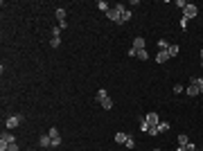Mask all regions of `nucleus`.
<instances>
[{
    "mask_svg": "<svg viewBox=\"0 0 203 151\" xmlns=\"http://www.w3.org/2000/svg\"><path fill=\"white\" fill-rule=\"evenodd\" d=\"M126 11V7L122 2H118V5H113L111 9L106 11V16H108V20H113V23H118V25H122V14Z\"/></svg>",
    "mask_w": 203,
    "mask_h": 151,
    "instance_id": "f257e3e1",
    "label": "nucleus"
},
{
    "mask_svg": "<svg viewBox=\"0 0 203 151\" xmlns=\"http://www.w3.org/2000/svg\"><path fill=\"white\" fill-rule=\"evenodd\" d=\"M23 120H25L23 115H9V117H7V122H5V126H7L9 131H14V129H16V126L20 124Z\"/></svg>",
    "mask_w": 203,
    "mask_h": 151,
    "instance_id": "f03ea898",
    "label": "nucleus"
},
{
    "mask_svg": "<svg viewBox=\"0 0 203 151\" xmlns=\"http://www.w3.org/2000/svg\"><path fill=\"white\" fill-rule=\"evenodd\" d=\"M196 14H199V9H196V5H192V2H187L185 5V9H183V16L185 18H196Z\"/></svg>",
    "mask_w": 203,
    "mask_h": 151,
    "instance_id": "7ed1b4c3",
    "label": "nucleus"
},
{
    "mask_svg": "<svg viewBox=\"0 0 203 151\" xmlns=\"http://www.w3.org/2000/svg\"><path fill=\"white\" fill-rule=\"evenodd\" d=\"M144 122H147L149 129H151V126H158L160 124V117H158V113H147V115H144Z\"/></svg>",
    "mask_w": 203,
    "mask_h": 151,
    "instance_id": "20e7f679",
    "label": "nucleus"
},
{
    "mask_svg": "<svg viewBox=\"0 0 203 151\" xmlns=\"http://www.w3.org/2000/svg\"><path fill=\"white\" fill-rule=\"evenodd\" d=\"M144 45H147V41H144L142 36H136V38H133V43H131V48H136V50H144Z\"/></svg>",
    "mask_w": 203,
    "mask_h": 151,
    "instance_id": "39448f33",
    "label": "nucleus"
},
{
    "mask_svg": "<svg viewBox=\"0 0 203 151\" xmlns=\"http://www.w3.org/2000/svg\"><path fill=\"white\" fill-rule=\"evenodd\" d=\"M185 95H187V97H196V95H201V90L196 88L194 84H190L187 88H185Z\"/></svg>",
    "mask_w": 203,
    "mask_h": 151,
    "instance_id": "423d86ee",
    "label": "nucleus"
},
{
    "mask_svg": "<svg viewBox=\"0 0 203 151\" xmlns=\"http://www.w3.org/2000/svg\"><path fill=\"white\" fill-rule=\"evenodd\" d=\"M165 61H169V52H158V54H156V63H165Z\"/></svg>",
    "mask_w": 203,
    "mask_h": 151,
    "instance_id": "0eeeda50",
    "label": "nucleus"
},
{
    "mask_svg": "<svg viewBox=\"0 0 203 151\" xmlns=\"http://www.w3.org/2000/svg\"><path fill=\"white\" fill-rule=\"evenodd\" d=\"M0 142L14 144V142H16V138H14V133H2V135H0Z\"/></svg>",
    "mask_w": 203,
    "mask_h": 151,
    "instance_id": "6e6552de",
    "label": "nucleus"
},
{
    "mask_svg": "<svg viewBox=\"0 0 203 151\" xmlns=\"http://www.w3.org/2000/svg\"><path fill=\"white\" fill-rule=\"evenodd\" d=\"M38 144H41V147H52V138L45 133V135H41V138H38Z\"/></svg>",
    "mask_w": 203,
    "mask_h": 151,
    "instance_id": "1a4fd4ad",
    "label": "nucleus"
},
{
    "mask_svg": "<svg viewBox=\"0 0 203 151\" xmlns=\"http://www.w3.org/2000/svg\"><path fill=\"white\" fill-rule=\"evenodd\" d=\"M190 84H194L196 88L203 92V77H192V79H190Z\"/></svg>",
    "mask_w": 203,
    "mask_h": 151,
    "instance_id": "9d476101",
    "label": "nucleus"
},
{
    "mask_svg": "<svg viewBox=\"0 0 203 151\" xmlns=\"http://www.w3.org/2000/svg\"><path fill=\"white\" fill-rule=\"evenodd\" d=\"M126 140H129L126 133H115V142H118V144H126Z\"/></svg>",
    "mask_w": 203,
    "mask_h": 151,
    "instance_id": "9b49d317",
    "label": "nucleus"
},
{
    "mask_svg": "<svg viewBox=\"0 0 203 151\" xmlns=\"http://www.w3.org/2000/svg\"><path fill=\"white\" fill-rule=\"evenodd\" d=\"M167 52H169V59H174V56H178V52H181V50H178V45H176V43H172Z\"/></svg>",
    "mask_w": 203,
    "mask_h": 151,
    "instance_id": "f8f14e48",
    "label": "nucleus"
},
{
    "mask_svg": "<svg viewBox=\"0 0 203 151\" xmlns=\"http://www.w3.org/2000/svg\"><path fill=\"white\" fill-rule=\"evenodd\" d=\"M106 97H108V92H106V90H104V88H100V90H97V97H95V99H97V102H100V104H102L104 99H106Z\"/></svg>",
    "mask_w": 203,
    "mask_h": 151,
    "instance_id": "ddd939ff",
    "label": "nucleus"
},
{
    "mask_svg": "<svg viewBox=\"0 0 203 151\" xmlns=\"http://www.w3.org/2000/svg\"><path fill=\"white\" fill-rule=\"evenodd\" d=\"M169 45H172V43H167L165 38H160V41H158V52H165V50H169Z\"/></svg>",
    "mask_w": 203,
    "mask_h": 151,
    "instance_id": "4468645a",
    "label": "nucleus"
},
{
    "mask_svg": "<svg viewBox=\"0 0 203 151\" xmlns=\"http://www.w3.org/2000/svg\"><path fill=\"white\" fill-rule=\"evenodd\" d=\"M187 142H190V138L185 135V133H181V135H178V147H187Z\"/></svg>",
    "mask_w": 203,
    "mask_h": 151,
    "instance_id": "2eb2a0df",
    "label": "nucleus"
},
{
    "mask_svg": "<svg viewBox=\"0 0 203 151\" xmlns=\"http://www.w3.org/2000/svg\"><path fill=\"white\" fill-rule=\"evenodd\" d=\"M97 9H100V11H104V14H106V11L111 9V7H108V2H106V0H100V2H97Z\"/></svg>",
    "mask_w": 203,
    "mask_h": 151,
    "instance_id": "dca6fc26",
    "label": "nucleus"
},
{
    "mask_svg": "<svg viewBox=\"0 0 203 151\" xmlns=\"http://www.w3.org/2000/svg\"><path fill=\"white\" fill-rule=\"evenodd\" d=\"M102 108H106V111H111V108H113V99H111V97H106V99L102 102Z\"/></svg>",
    "mask_w": 203,
    "mask_h": 151,
    "instance_id": "f3484780",
    "label": "nucleus"
},
{
    "mask_svg": "<svg viewBox=\"0 0 203 151\" xmlns=\"http://www.w3.org/2000/svg\"><path fill=\"white\" fill-rule=\"evenodd\" d=\"M56 18H59V23H61V20H66V9H63V7L56 9Z\"/></svg>",
    "mask_w": 203,
    "mask_h": 151,
    "instance_id": "a211bd4d",
    "label": "nucleus"
},
{
    "mask_svg": "<svg viewBox=\"0 0 203 151\" xmlns=\"http://www.w3.org/2000/svg\"><path fill=\"white\" fill-rule=\"evenodd\" d=\"M138 59L147 61V59H149V52H147V50H138Z\"/></svg>",
    "mask_w": 203,
    "mask_h": 151,
    "instance_id": "6ab92c4d",
    "label": "nucleus"
},
{
    "mask_svg": "<svg viewBox=\"0 0 203 151\" xmlns=\"http://www.w3.org/2000/svg\"><path fill=\"white\" fill-rule=\"evenodd\" d=\"M162 131H169V122H160L158 124V133H162Z\"/></svg>",
    "mask_w": 203,
    "mask_h": 151,
    "instance_id": "aec40b11",
    "label": "nucleus"
},
{
    "mask_svg": "<svg viewBox=\"0 0 203 151\" xmlns=\"http://www.w3.org/2000/svg\"><path fill=\"white\" fill-rule=\"evenodd\" d=\"M48 135L52 138V140H54V138H61V135H59V129H54V126H52V129L48 131Z\"/></svg>",
    "mask_w": 203,
    "mask_h": 151,
    "instance_id": "412c9836",
    "label": "nucleus"
},
{
    "mask_svg": "<svg viewBox=\"0 0 203 151\" xmlns=\"http://www.w3.org/2000/svg\"><path fill=\"white\" fill-rule=\"evenodd\" d=\"M59 45H61V38H52V41H50V48H54V50H56Z\"/></svg>",
    "mask_w": 203,
    "mask_h": 151,
    "instance_id": "4be33fe9",
    "label": "nucleus"
},
{
    "mask_svg": "<svg viewBox=\"0 0 203 151\" xmlns=\"http://www.w3.org/2000/svg\"><path fill=\"white\" fill-rule=\"evenodd\" d=\"M172 90H174V95H181V92H183V86H181V84H174Z\"/></svg>",
    "mask_w": 203,
    "mask_h": 151,
    "instance_id": "5701e85b",
    "label": "nucleus"
},
{
    "mask_svg": "<svg viewBox=\"0 0 203 151\" xmlns=\"http://www.w3.org/2000/svg\"><path fill=\"white\" fill-rule=\"evenodd\" d=\"M126 20H131V11H129V9L122 14V23H126Z\"/></svg>",
    "mask_w": 203,
    "mask_h": 151,
    "instance_id": "b1692460",
    "label": "nucleus"
},
{
    "mask_svg": "<svg viewBox=\"0 0 203 151\" xmlns=\"http://www.w3.org/2000/svg\"><path fill=\"white\" fill-rule=\"evenodd\" d=\"M147 133H149V135H151V138H154V135H160V133H158V126H151V129H149Z\"/></svg>",
    "mask_w": 203,
    "mask_h": 151,
    "instance_id": "393cba45",
    "label": "nucleus"
},
{
    "mask_svg": "<svg viewBox=\"0 0 203 151\" xmlns=\"http://www.w3.org/2000/svg\"><path fill=\"white\" fill-rule=\"evenodd\" d=\"M187 18H185V16H183V18H181V23H178V25H181V30H187Z\"/></svg>",
    "mask_w": 203,
    "mask_h": 151,
    "instance_id": "a878e982",
    "label": "nucleus"
},
{
    "mask_svg": "<svg viewBox=\"0 0 203 151\" xmlns=\"http://www.w3.org/2000/svg\"><path fill=\"white\" fill-rule=\"evenodd\" d=\"M126 149H136V140H133V138L126 140Z\"/></svg>",
    "mask_w": 203,
    "mask_h": 151,
    "instance_id": "bb28decb",
    "label": "nucleus"
},
{
    "mask_svg": "<svg viewBox=\"0 0 203 151\" xmlns=\"http://www.w3.org/2000/svg\"><path fill=\"white\" fill-rule=\"evenodd\" d=\"M140 131H144V133H147V131H149V124H147V122H144V120L140 122Z\"/></svg>",
    "mask_w": 203,
    "mask_h": 151,
    "instance_id": "cd10ccee",
    "label": "nucleus"
},
{
    "mask_svg": "<svg viewBox=\"0 0 203 151\" xmlns=\"http://www.w3.org/2000/svg\"><path fill=\"white\" fill-rule=\"evenodd\" d=\"M185 149H187V151H196V144L194 142H187V147H185Z\"/></svg>",
    "mask_w": 203,
    "mask_h": 151,
    "instance_id": "c85d7f7f",
    "label": "nucleus"
},
{
    "mask_svg": "<svg viewBox=\"0 0 203 151\" xmlns=\"http://www.w3.org/2000/svg\"><path fill=\"white\" fill-rule=\"evenodd\" d=\"M7 151H18V144H16V142H14V144H9V149H7Z\"/></svg>",
    "mask_w": 203,
    "mask_h": 151,
    "instance_id": "c756f323",
    "label": "nucleus"
},
{
    "mask_svg": "<svg viewBox=\"0 0 203 151\" xmlns=\"http://www.w3.org/2000/svg\"><path fill=\"white\" fill-rule=\"evenodd\" d=\"M176 151H187V149H185V147H176Z\"/></svg>",
    "mask_w": 203,
    "mask_h": 151,
    "instance_id": "7c9ffc66",
    "label": "nucleus"
},
{
    "mask_svg": "<svg viewBox=\"0 0 203 151\" xmlns=\"http://www.w3.org/2000/svg\"><path fill=\"white\" fill-rule=\"evenodd\" d=\"M201 59H203V50H201Z\"/></svg>",
    "mask_w": 203,
    "mask_h": 151,
    "instance_id": "2f4dec72",
    "label": "nucleus"
},
{
    "mask_svg": "<svg viewBox=\"0 0 203 151\" xmlns=\"http://www.w3.org/2000/svg\"><path fill=\"white\" fill-rule=\"evenodd\" d=\"M151 151H160V149H151Z\"/></svg>",
    "mask_w": 203,
    "mask_h": 151,
    "instance_id": "473e14b6",
    "label": "nucleus"
},
{
    "mask_svg": "<svg viewBox=\"0 0 203 151\" xmlns=\"http://www.w3.org/2000/svg\"><path fill=\"white\" fill-rule=\"evenodd\" d=\"M201 66H203V59H201Z\"/></svg>",
    "mask_w": 203,
    "mask_h": 151,
    "instance_id": "72a5a7b5",
    "label": "nucleus"
},
{
    "mask_svg": "<svg viewBox=\"0 0 203 151\" xmlns=\"http://www.w3.org/2000/svg\"><path fill=\"white\" fill-rule=\"evenodd\" d=\"M196 151H199V149H196Z\"/></svg>",
    "mask_w": 203,
    "mask_h": 151,
    "instance_id": "f704fd0d",
    "label": "nucleus"
}]
</instances>
